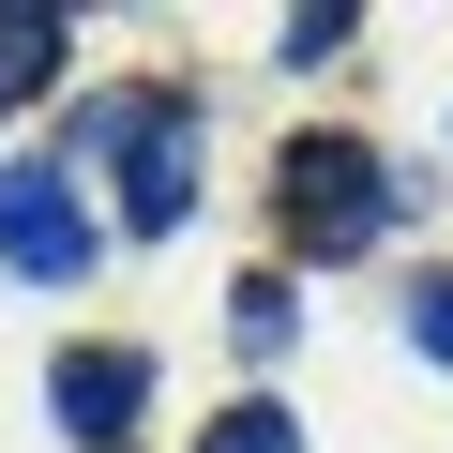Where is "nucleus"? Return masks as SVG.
Masks as SVG:
<instances>
[{
  "label": "nucleus",
  "mask_w": 453,
  "mask_h": 453,
  "mask_svg": "<svg viewBox=\"0 0 453 453\" xmlns=\"http://www.w3.org/2000/svg\"><path fill=\"white\" fill-rule=\"evenodd\" d=\"M76 136L121 151V211H136V226H181V211H196V106H181V91H121V106H91Z\"/></svg>",
  "instance_id": "2"
},
{
  "label": "nucleus",
  "mask_w": 453,
  "mask_h": 453,
  "mask_svg": "<svg viewBox=\"0 0 453 453\" xmlns=\"http://www.w3.org/2000/svg\"><path fill=\"white\" fill-rule=\"evenodd\" d=\"M0 273H31V288L91 273V211H76L61 166H0Z\"/></svg>",
  "instance_id": "3"
},
{
  "label": "nucleus",
  "mask_w": 453,
  "mask_h": 453,
  "mask_svg": "<svg viewBox=\"0 0 453 453\" xmlns=\"http://www.w3.org/2000/svg\"><path fill=\"white\" fill-rule=\"evenodd\" d=\"M196 453H303V423H288V408H273V393H242V408H226V423H211V438H196Z\"/></svg>",
  "instance_id": "6"
},
{
  "label": "nucleus",
  "mask_w": 453,
  "mask_h": 453,
  "mask_svg": "<svg viewBox=\"0 0 453 453\" xmlns=\"http://www.w3.org/2000/svg\"><path fill=\"white\" fill-rule=\"evenodd\" d=\"M408 348H423V363H453V273H423V288H408Z\"/></svg>",
  "instance_id": "8"
},
{
  "label": "nucleus",
  "mask_w": 453,
  "mask_h": 453,
  "mask_svg": "<svg viewBox=\"0 0 453 453\" xmlns=\"http://www.w3.org/2000/svg\"><path fill=\"white\" fill-rule=\"evenodd\" d=\"M46 408H61V438H91V453H106V438H121V423L151 408V363H136V348H61Z\"/></svg>",
  "instance_id": "4"
},
{
  "label": "nucleus",
  "mask_w": 453,
  "mask_h": 453,
  "mask_svg": "<svg viewBox=\"0 0 453 453\" xmlns=\"http://www.w3.org/2000/svg\"><path fill=\"white\" fill-rule=\"evenodd\" d=\"M273 211H288V242H303V257H363L378 226H393V181H378L363 136H303V151L273 166Z\"/></svg>",
  "instance_id": "1"
},
{
  "label": "nucleus",
  "mask_w": 453,
  "mask_h": 453,
  "mask_svg": "<svg viewBox=\"0 0 453 453\" xmlns=\"http://www.w3.org/2000/svg\"><path fill=\"white\" fill-rule=\"evenodd\" d=\"M61 76V16H0V106Z\"/></svg>",
  "instance_id": "5"
},
{
  "label": "nucleus",
  "mask_w": 453,
  "mask_h": 453,
  "mask_svg": "<svg viewBox=\"0 0 453 453\" xmlns=\"http://www.w3.org/2000/svg\"><path fill=\"white\" fill-rule=\"evenodd\" d=\"M226 303H242V318H226V333H242V348H257V363H273V348H288V318H303V303H288V288H273V273H257V288H226Z\"/></svg>",
  "instance_id": "7"
}]
</instances>
